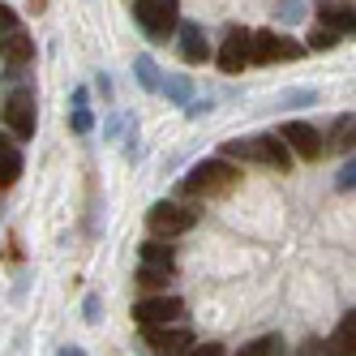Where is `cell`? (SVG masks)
I'll use <instances>...</instances> for the list:
<instances>
[{"mask_svg":"<svg viewBox=\"0 0 356 356\" xmlns=\"http://www.w3.org/2000/svg\"><path fill=\"white\" fill-rule=\"evenodd\" d=\"M223 159H241V163H262L275 172H288L292 168V150L279 134H258V138H227L219 146Z\"/></svg>","mask_w":356,"mask_h":356,"instance_id":"cell-1","label":"cell"},{"mask_svg":"<svg viewBox=\"0 0 356 356\" xmlns=\"http://www.w3.org/2000/svg\"><path fill=\"white\" fill-rule=\"evenodd\" d=\"M236 185H241V172L219 155V159H202V163H193L189 176H181L176 193H181V197H223V193H232Z\"/></svg>","mask_w":356,"mask_h":356,"instance_id":"cell-2","label":"cell"},{"mask_svg":"<svg viewBox=\"0 0 356 356\" xmlns=\"http://www.w3.org/2000/svg\"><path fill=\"white\" fill-rule=\"evenodd\" d=\"M134 22L155 43H172L176 22H181V0H134Z\"/></svg>","mask_w":356,"mask_h":356,"instance_id":"cell-3","label":"cell"},{"mask_svg":"<svg viewBox=\"0 0 356 356\" xmlns=\"http://www.w3.org/2000/svg\"><path fill=\"white\" fill-rule=\"evenodd\" d=\"M193 223H197V211H189L185 202H172V197H163V202H155V207L146 211V227H150V236H185V232H193Z\"/></svg>","mask_w":356,"mask_h":356,"instance_id":"cell-4","label":"cell"},{"mask_svg":"<svg viewBox=\"0 0 356 356\" xmlns=\"http://www.w3.org/2000/svg\"><path fill=\"white\" fill-rule=\"evenodd\" d=\"M0 116H5L9 134H13L17 142H31V138H35V124H39V116H35V90H31V86L9 90V99H5V108H0Z\"/></svg>","mask_w":356,"mask_h":356,"instance_id":"cell-5","label":"cell"},{"mask_svg":"<svg viewBox=\"0 0 356 356\" xmlns=\"http://www.w3.org/2000/svg\"><path fill=\"white\" fill-rule=\"evenodd\" d=\"M305 43L279 31H253V65H284V60H300Z\"/></svg>","mask_w":356,"mask_h":356,"instance_id":"cell-6","label":"cell"},{"mask_svg":"<svg viewBox=\"0 0 356 356\" xmlns=\"http://www.w3.org/2000/svg\"><path fill=\"white\" fill-rule=\"evenodd\" d=\"M134 322L138 326H163V322H185V300L159 292V296H142L134 305Z\"/></svg>","mask_w":356,"mask_h":356,"instance_id":"cell-7","label":"cell"},{"mask_svg":"<svg viewBox=\"0 0 356 356\" xmlns=\"http://www.w3.org/2000/svg\"><path fill=\"white\" fill-rule=\"evenodd\" d=\"M215 60H219V69H223V73H241L245 65H253V31L232 26V31L223 35V43H219Z\"/></svg>","mask_w":356,"mask_h":356,"instance_id":"cell-8","label":"cell"},{"mask_svg":"<svg viewBox=\"0 0 356 356\" xmlns=\"http://www.w3.org/2000/svg\"><path fill=\"white\" fill-rule=\"evenodd\" d=\"M279 138L288 142V150H292V155L309 159V163L326 155V138H322V134L314 129V124H305V120H288L284 129H279Z\"/></svg>","mask_w":356,"mask_h":356,"instance_id":"cell-9","label":"cell"},{"mask_svg":"<svg viewBox=\"0 0 356 356\" xmlns=\"http://www.w3.org/2000/svg\"><path fill=\"white\" fill-rule=\"evenodd\" d=\"M142 339L155 352H189L193 348V330L185 322H163V326H142Z\"/></svg>","mask_w":356,"mask_h":356,"instance_id":"cell-10","label":"cell"},{"mask_svg":"<svg viewBox=\"0 0 356 356\" xmlns=\"http://www.w3.org/2000/svg\"><path fill=\"white\" fill-rule=\"evenodd\" d=\"M176 52H181L185 65H207L211 60L207 31H202L197 22H176Z\"/></svg>","mask_w":356,"mask_h":356,"instance_id":"cell-11","label":"cell"},{"mask_svg":"<svg viewBox=\"0 0 356 356\" xmlns=\"http://www.w3.org/2000/svg\"><path fill=\"white\" fill-rule=\"evenodd\" d=\"M318 22L339 35H356V5H348V0H318Z\"/></svg>","mask_w":356,"mask_h":356,"instance_id":"cell-12","label":"cell"},{"mask_svg":"<svg viewBox=\"0 0 356 356\" xmlns=\"http://www.w3.org/2000/svg\"><path fill=\"white\" fill-rule=\"evenodd\" d=\"M0 56L9 65H26V60H35V39L26 31H5L0 35Z\"/></svg>","mask_w":356,"mask_h":356,"instance_id":"cell-13","label":"cell"},{"mask_svg":"<svg viewBox=\"0 0 356 356\" xmlns=\"http://www.w3.org/2000/svg\"><path fill=\"white\" fill-rule=\"evenodd\" d=\"M17 176H22V150H17L13 138L0 134V189L17 185Z\"/></svg>","mask_w":356,"mask_h":356,"instance_id":"cell-14","label":"cell"},{"mask_svg":"<svg viewBox=\"0 0 356 356\" xmlns=\"http://www.w3.org/2000/svg\"><path fill=\"white\" fill-rule=\"evenodd\" d=\"M142 262H146V266L176 270V245H168V236H150V241L142 245Z\"/></svg>","mask_w":356,"mask_h":356,"instance_id":"cell-15","label":"cell"},{"mask_svg":"<svg viewBox=\"0 0 356 356\" xmlns=\"http://www.w3.org/2000/svg\"><path fill=\"white\" fill-rule=\"evenodd\" d=\"M326 146L330 150H356V112H348V116H339L335 124H330V134H326Z\"/></svg>","mask_w":356,"mask_h":356,"instance_id":"cell-16","label":"cell"},{"mask_svg":"<svg viewBox=\"0 0 356 356\" xmlns=\"http://www.w3.org/2000/svg\"><path fill=\"white\" fill-rule=\"evenodd\" d=\"M159 95H168V99H172V108H185L189 99H193V82L185 78V73H163Z\"/></svg>","mask_w":356,"mask_h":356,"instance_id":"cell-17","label":"cell"},{"mask_svg":"<svg viewBox=\"0 0 356 356\" xmlns=\"http://www.w3.org/2000/svg\"><path fill=\"white\" fill-rule=\"evenodd\" d=\"M134 82L142 86V90H159V82H163V69L155 65V56H134Z\"/></svg>","mask_w":356,"mask_h":356,"instance_id":"cell-18","label":"cell"},{"mask_svg":"<svg viewBox=\"0 0 356 356\" xmlns=\"http://www.w3.org/2000/svg\"><path fill=\"white\" fill-rule=\"evenodd\" d=\"M330 352H348L356 356V309H348L335 326V339H330Z\"/></svg>","mask_w":356,"mask_h":356,"instance_id":"cell-19","label":"cell"},{"mask_svg":"<svg viewBox=\"0 0 356 356\" xmlns=\"http://www.w3.org/2000/svg\"><path fill=\"white\" fill-rule=\"evenodd\" d=\"M318 99H322V95H318L314 86H292V90H279L275 104H279V108H314Z\"/></svg>","mask_w":356,"mask_h":356,"instance_id":"cell-20","label":"cell"},{"mask_svg":"<svg viewBox=\"0 0 356 356\" xmlns=\"http://www.w3.org/2000/svg\"><path fill=\"white\" fill-rule=\"evenodd\" d=\"M134 279H138L142 288H150V292H159V288H168V284H172V270H163V266H146V262H142Z\"/></svg>","mask_w":356,"mask_h":356,"instance_id":"cell-21","label":"cell"},{"mask_svg":"<svg viewBox=\"0 0 356 356\" xmlns=\"http://www.w3.org/2000/svg\"><path fill=\"white\" fill-rule=\"evenodd\" d=\"M284 352V339L279 335H262V339H249L245 348H241V356H279Z\"/></svg>","mask_w":356,"mask_h":356,"instance_id":"cell-22","label":"cell"},{"mask_svg":"<svg viewBox=\"0 0 356 356\" xmlns=\"http://www.w3.org/2000/svg\"><path fill=\"white\" fill-rule=\"evenodd\" d=\"M343 35L339 31H330V26H314L309 31V43H305V47H309V52H330V47H335Z\"/></svg>","mask_w":356,"mask_h":356,"instance_id":"cell-23","label":"cell"},{"mask_svg":"<svg viewBox=\"0 0 356 356\" xmlns=\"http://www.w3.org/2000/svg\"><path fill=\"white\" fill-rule=\"evenodd\" d=\"M124 159L129 163L142 159V124H138V116L129 120V129H124Z\"/></svg>","mask_w":356,"mask_h":356,"instance_id":"cell-24","label":"cell"},{"mask_svg":"<svg viewBox=\"0 0 356 356\" xmlns=\"http://www.w3.org/2000/svg\"><path fill=\"white\" fill-rule=\"evenodd\" d=\"M82 318H86L90 326L104 322V296H99V292H86V296H82Z\"/></svg>","mask_w":356,"mask_h":356,"instance_id":"cell-25","label":"cell"},{"mask_svg":"<svg viewBox=\"0 0 356 356\" xmlns=\"http://www.w3.org/2000/svg\"><path fill=\"white\" fill-rule=\"evenodd\" d=\"M129 120H134L129 112H112V116L104 120V142H116V138H120L124 129H129Z\"/></svg>","mask_w":356,"mask_h":356,"instance_id":"cell-26","label":"cell"},{"mask_svg":"<svg viewBox=\"0 0 356 356\" xmlns=\"http://www.w3.org/2000/svg\"><path fill=\"white\" fill-rule=\"evenodd\" d=\"M335 189H339V193H356V159H348V163L335 172Z\"/></svg>","mask_w":356,"mask_h":356,"instance_id":"cell-27","label":"cell"},{"mask_svg":"<svg viewBox=\"0 0 356 356\" xmlns=\"http://www.w3.org/2000/svg\"><path fill=\"white\" fill-rule=\"evenodd\" d=\"M275 17H279V22H288V26H292V22H300V17H305V0H284V5L275 9Z\"/></svg>","mask_w":356,"mask_h":356,"instance_id":"cell-28","label":"cell"},{"mask_svg":"<svg viewBox=\"0 0 356 356\" xmlns=\"http://www.w3.org/2000/svg\"><path fill=\"white\" fill-rule=\"evenodd\" d=\"M95 90H99V99H104V104L112 108V99H116V86H112V73H108V69H99V73H95Z\"/></svg>","mask_w":356,"mask_h":356,"instance_id":"cell-29","label":"cell"},{"mask_svg":"<svg viewBox=\"0 0 356 356\" xmlns=\"http://www.w3.org/2000/svg\"><path fill=\"white\" fill-rule=\"evenodd\" d=\"M215 112V99L207 95V99H189V104H185V116L189 120H202V116H211Z\"/></svg>","mask_w":356,"mask_h":356,"instance_id":"cell-30","label":"cell"},{"mask_svg":"<svg viewBox=\"0 0 356 356\" xmlns=\"http://www.w3.org/2000/svg\"><path fill=\"white\" fill-rule=\"evenodd\" d=\"M69 124H73V134H90V129H95V116H90V108H73Z\"/></svg>","mask_w":356,"mask_h":356,"instance_id":"cell-31","label":"cell"},{"mask_svg":"<svg viewBox=\"0 0 356 356\" xmlns=\"http://www.w3.org/2000/svg\"><path fill=\"white\" fill-rule=\"evenodd\" d=\"M5 31H17V13L9 5H0V35H5Z\"/></svg>","mask_w":356,"mask_h":356,"instance_id":"cell-32","label":"cell"},{"mask_svg":"<svg viewBox=\"0 0 356 356\" xmlns=\"http://www.w3.org/2000/svg\"><path fill=\"white\" fill-rule=\"evenodd\" d=\"M300 352H305V356H309V352H314V356H322V352H330V343H322V339H305V343H300Z\"/></svg>","mask_w":356,"mask_h":356,"instance_id":"cell-33","label":"cell"},{"mask_svg":"<svg viewBox=\"0 0 356 356\" xmlns=\"http://www.w3.org/2000/svg\"><path fill=\"white\" fill-rule=\"evenodd\" d=\"M69 99H73V108H86V99H90V95H86V86H78V90H73Z\"/></svg>","mask_w":356,"mask_h":356,"instance_id":"cell-34","label":"cell"},{"mask_svg":"<svg viewBox=\"0 0 356 356\" xmlns=\"http://www.w3.org/2000/svg\"><path fill=\"white\" fill-rule=\"evenodd\" d=\"M31 9H35V13H39V9H43V0H31Z\"/></svg>","mask_w":356,"mask_h":356,"instance_id":"cell-35","label":"cell"}]
</instances>
